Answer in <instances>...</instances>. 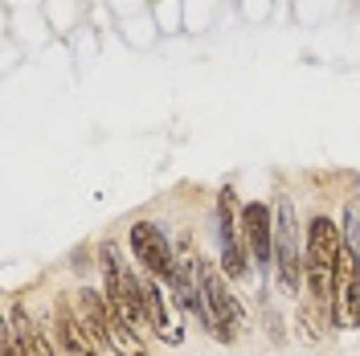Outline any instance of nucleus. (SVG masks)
I'll use <instances>...</instances> for the list:
<instances>
[{"label": "nucleus", "instance_id": "nucleus-1", "mask_svg": "<svg viewBox=\"0 0 360 356\" xmlns=\"http://www.w3.org/2000/svg\"><path fill=\"white\" fill-rule=\"evenodd\" d=\"M344 258V229L328 213H315L303 234V287L311 295V307L332 315L336 307V270Z\"/></svg>", "mask_w": 360, "mask_h": 356}, {"label": "nucleus", "instance_id": "nucleus-2", "mask_svg": "<svg viewBox=\"0 0 360 356\" xmlns=\"http://www.w3.org/2000/svg\"><path fill=\"white\" fill-rule=\"evenodd\" d=\"M103 295L115 307L123 324H131L135 332L152 328L148 319V299H143V279H135V270L119 258V246H103Z\"/></svg>", "mask_w": 360, "mask_h": 356}, {"label": "nucleus", "instance_id": "nucleus-3", "mask_svg": "<svg viewBox=\"0 0 360 356\" xmlns=\"http://www.w3.org/2000/svg\"><path fill=\"white\" fill-rule=\"evenodd\" d=\"M201 274V295H205V315H209V328L217 340H233V336L242 332V324H246V312H242V303H238V295L225 287V270L217 262H205L197 267Z\"/></svg>", "mask_w": 360, "mask_h": 356}, {"label": "nucleus", "instance_id": "nucleus-4", "mask_svg": "<svg viewBox=\"0 0 360 356\" xmlns=\"http://www.w3.org/2000/svg\"><path fill=\"white\" fill-rule=\"evenodd\" d=\"M274 270L287 295L303 287V250H299V225H295V205L287 197L274 201Z\"/></svg>", "mask_w": 360, "mask_h": 356}, {"label": "nucleus", "instance_id": "nucleus-5", "mask_svg": "<svg viewBox=\"0 0 360 356\" xmlns=\"http://www.w3.org/2000/svg\"><path fill=\"white\" fill-rule=\"evenodd\" d=\"M217 213H221V270L225 279L242 283L250 279V250H246V238H242V205L233 197V189H221L217 197Z\"/></svg>", "mask_w": 360, "mask_h": 356}, {"label": "nucleus", "instance_id": "nucleus-6", "mask_svg": "<svg viewBox=\"0 0 360 356\" xmlns=\"http://www.w3.org/2000/svg\"><path fill=\"white\" fill-rule=\"evenodd\" d=\"M131 254L139 258V267L148 270L152 279H160L164 287L172 283V274H176V254H172V246L164 238V229L152 222H135L131 225Z\"/></svg>", "mask_w": 360, "mask_h": 356}, {"label": "nucleus", "instance_id": "nucleus-7", "mask_svg": "<svg viewBox=\"0 0 360 356\" xmlns=\"http://www.w3.org/2000/svg\"><path fill=\"white\" fill-rule=\"evenodd\" d=\"M242 238L258 267L274 262V209L266 201H246L242 205Z\"/></svg>", "mask_w": 360, "mask_h": 356}, {"label": "nucleus", "instance_id": "nucleus-8", "mask_svg": "<svg viewBox=\"0 0 360 356\" xmlns=\"http://www.w3.org/2000/svg\"><path fill=\"white\" fill-rule=\"evenodd\" d=\"M336 328H360V258L356 250L344 246V258L336 270V307H332Z\"/></svg>", "mask_w": 360, "mask_h": 356}, {"label": "nucleus", "instance_id": "nucleus-9", "mask_svg": "<svg viewBox=\"0 0 360 356\" xmlns=\"http://www.w3.org/2000/svg\"><path fill=\"white\" fill-rule=\"evenodd\" d=\"M53 340H58V352L62 356H98V340L90 336V328L82 324V315L74 303L58 299L53 303Z\"/></svg>", "mask_w": 360, "mask_h": 356}, {"label": "nucleus", "instance_id": "nucleus-10", "mask_svg": "<svg viewBox=\"0 0 360 356\" xmlns=\"http://www.w3.org/2000/svg\"><path fill=\"white\" fill-rule=\"evenodd\" d=\"M143 299H148V319H152V332L164 336L168 344H180V324L172 319L168 303H164V291H160V279H143Z\"/></svg>", "mask_w": 360, "mask_h": 356}, {"label": "nucleus", "instance_id": "nucleus-11", "mask_svg": "<svg viewBox=\"0 0 360 356\" xmlns=\"http://www.w3.org/2000/svg\"><path fill=\"white\" fill-rule=\"evenodd\" d=\"M8 328H13V336H17V344H21L25 356H58L45 344V336L37 332V324H33L21 307H8Z\"/></svg>", "mask_w": 360, "mask_h": 356}, {"label": "nucleus", "instance_id": "nucleus-12", "mask_svg": "<svg viewBox=\"0 0 360 356\" xmlns=\"http://www.w3.org/2000/svg\"><path fill=\"white\" fill-rule=\"evenodd\" d=\"M0 352H4V356H25V352H21V344H17V336H13V328H8V324L0 328Z\"/></svg>", "mask_w": 360, "mask_h": 356}]
</instances>
